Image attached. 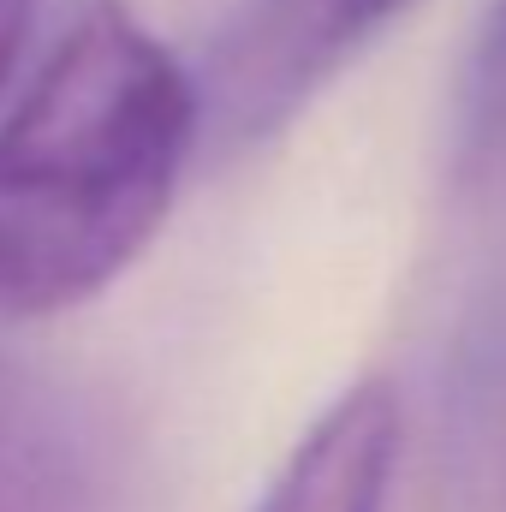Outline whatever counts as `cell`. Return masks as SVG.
Listing matches in <instances>:
<instances>
[{
  "label": "cell",
  "mask_w": 506,
  "mask_h": 512,
  "mask_svg": "<svg viewBox=\"0 0 506 512\" xmlns=\"http://www.w3.org/2000/svg\"><path fill=\"white\" fill-rule=\"evenodd\" d=\"M30 18H36V0H0V90L24 54V36H30Z\"/></svg>",
  "instance_id": "obj_6"
},
{
  "label": "cell",
  "mask_w": 506,
  "mask_h": 512,
  "mask_svg": "<svg viewBox=\"0 0 506 512\" xmlns=\"http://www.w3.org/2000/svg\"><path fill=\"white\" fill-rule=\"evenodd\" d=\"M197 137L191 66L126 6H84L0 114V322L108 292L161 233Z\"/></svg>",
  "instance_id": "obj_1"
},
{
  "label": "cell",
  "mask_w": 506,
  "mask_h": 512,
  "mask_svg": "<svg viewBox=\"0 0 506 512\" xmlns=\"http://www.w3.org/2000/svg\"><path fill=\"white\" fill-rule=\"evenodd\" d=\"M358 36V0H233L203 72H191L203 137L221 149L262 143L322 90Z\"/></svg>",
  "instance_id": "obj_2"
},
{
  "label": "cell",
  "mask_w": 506,
  "mask_h": 512,
  "mask_svg": "<svg viewBox=\"0 0 506 512\" xmlns=\"http://www.w3.org/2000/svg\"><path fill=\"white\" fill-rule=\"evenodd\" d=\"M0 405H6V393H0Z\"/></svg>",
  "instance_id": "obj_8"
},
{
  "label": "cell",
  "mask_w": 506,
  "mask_h": 512,
  "mask_svg": "<svg viewBox=\"0 0 506 512\" xmlns=\"http://www.w3.org/2000/svg\"><path fill=\"white\" fill-rule=\"evenodd\" d=\"M453 167L471 197L506 209V0L489 6L453 96Z\"/></svg>",
  "instance_id": "obj_4"
},
{
  "label": "cell",
  "mask_w": 506,
  "mask_h": 512,
  "mask_svg": "<svg viewBox=\"0 0 506 512\" xmlns=\"http://www.w3.org/2000/svg\"><path fill=\"white\" fill-rule=\"evenodd\" d=\"M399 459V405L387 382L340 393L286 453L251 512H381Z\"/></svg>",
  "instance_id": "obj_3"
},
{
  "label": "cell",
  "mask_w": 506,
  "mask_h": 512,
  "mask_svg": "<svg viewBox=\"0 0 506 512\" xmlns=\"http://www.w3.org/2000/svg\"><path fill=\"white\" fill-rule=\"evenodd\" d=\"M0 512H72V477L48 435L18 429L0 405Z\"/></svg>",
  "instance_id": "obj_5"
},
{
  "label": "cell",
  "mask_w": 506,
  "mask_h": 512,
  "mask_svg": "<svg viewBox=\"0 0 506 512\" xmlns=\"http://www.w3.org/2000/svg\"><path fill=\"white\" fill-rule=\"evenodd\" d=\"M399 6H405V0H358V18H364V30H370V24H381V18L399 12Z\"/></svg>",
  "instance_id": "obj_7"
}]
</instances>
